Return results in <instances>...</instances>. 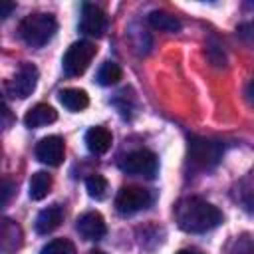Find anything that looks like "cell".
<instances>
[{
  "mask_svg": "<svg viewBox=\"0 0 254 254\" xmlns=\"http://www.w3.org/2000/svg\"><path fill=\"white\" fill-rule=\"evenodd\" d=\"M175 220L181 230L202 234L222 222V212L200 196H185L175 204Z\"/></svg>",
  "mask_w": 254,
  "mask_h": 254,
  "instance_id": "6da1fadb",
  "label": "cell"
},
{
  "mask_svg": "<svg viewBox=\"0 0 254 254\" xmlns=\"http://www.w3.org/2000/svg\"><path fill=\"white\" fill-rule=\"evenodd\" d=\"M58 30V22L52 14H44V12H34V14H28L22 22H20V38L32 46V48H42L46 46L54 34Z\"/></svg>",
  "mask_w": 254,
  "mask_h": 254,
  "instance_id": "7a4b0ae2",
  "label": "cell"
},
{
  "mask_svg": "<svg viewBox=\"0 0 254 254\" xmlns=\"http://www.w3.org/2000/svg\"><path fill=\"white\" fill-rule=\"evenodd\" d=\"M95 54H97L95 44H91V42H87V40L73 42V44L67 48V52L64 54V60H62L65 75H69V77L81 75V73L89 67V64H91V60L95 58Z\"/></svg>",
  "mask_w": 254,
  "mask_h": 254,
  "instance_id": "3957f363",
  "label": "cell"
},
{
  "mask_svg": "<svg viewBox=\"0 0 254 254\" xmlns=\"http://www.w3.org/2000/svg\"><path fill=\"white\" fill-rule=\"evenodd\" d=\"M121 171L127 175H135V177H145V179H153L159 171V159L153 151L147 149H137L127 153L121 163H119Z\"/></svg>",
  "mask_w": 254,
  "mask_h": 254,
  "instance_id": "277c9868",
  "label": "cell"
},
{
  "mask_svg": "<svg viewBox=\"0 0 254 254\" xmlns=\"http://www.w3.org/2000/svg\"><path fill=\"white\" fill-rule=\"evenodd\" d=\"M153 204V192L145 187H123L115 196V208L119 214H135Z\"/></svg>",
  "mask_w": 254,
  "mask_h": 254,
  "instance_id": "5b68a950",
  "label": "cell"
},
{
  "mask_svg": "<svg viewBox=\"0 0 254 254\" xmlns=\"http://www.w3.org/2000/svg\"><path fill=\"white\" fill-rule=\"evenodd\" d=\"M222 157V147L216 141L202 139V137H190L189 139V161L198 169H210L214 167Z\"/></svg>",
  "mask_w": 254,
  "mask_h": 254,
  "instance_id": "8992f818",
  "label": "cell"
},
{
  "mask_svg": "<svg viewBox=\"0 0 254 254\" xmlns=\"http://www.w3.org/2000/svg\"><path fill=\"white\" fill-rule=\"evenodd\" d=\"M38 85V67L34 64H22L20 69L6 81V93L10 97L26 99Z\"/></svg>",
  "mask_w": 254,
  "mask_h": 254,
  "instance_id": "52a82bcc",
  "label": "cell"
},
{
  "mask_svg": "<svg viewBox=\"0 0 254 254\" xmlns=\"http://www.w3.org/2000/svg\"><path fill=\"white\" fill-rule=\"evenodd\" d=\"M109 28V18L107 14L95 6V4H89L85 2L81 6V16H79V30L85 34V36H93V38H101Z\"/></svg>",
  "mask_w": 254,
  "mask_h": 254,
  "instance_id": "ba28073f",
  "label": "cell"
},
{
  "mask_svg": "<svg viewBox=\"0 0 254 254\" xmlns=\"http://www.w3.org/2000/svg\"><path fill=\"white\" fill-rule=\"evenodd\" d=\"M64 153H65V145H64V139L60 135H48V137L40 139L36 145L38 161H42L44 165H50V167L62 165Z\"/></svg>",
  "mask_w": 254,
  "mask_h": 254,
  "instance_id": "9c48e42d",
  "label": "cell"
},
{
  "mask_svg": "<svg viewBox=\"0 0 254 254\" xmlns=\"http://www.w3.org/2000/svg\"><path fill=\"white\" fill-rule=\"evenodd\" d=\"M75 230L85 240H101L107 232V226H105V220L99 212L89 210V212H83L75 220Z\"/></svg>",
  "mask_w": 254,
  "mask_h": 254,
  "instance_id": "30bf717a",
  "label": "cell"
},
{
  "mask_svg": "<svg viewBox=\"0 0 254 254\" xmlns=\"http://www.w3.org/2000/svg\"><path fill=\"white\" fill-rule=\"evenodd\" d=\"M22 228L12 218H0V254L16 252L22 246Z\"/></svg>",
  "mask_w": 254,
  "mask_h": 254,
  "instance_id": "8fae6325",
  "label": "cell"
},
{
  "mask_svg": "<svg viewBox=\"0 0 254 254\" xmlns=\"http://www.w3.org/2000/svg\"><path fill=\"white\" fill-rule=\"evenodd\" d=\"M62 220H64V208H62V204H52V206L40 210V214L36 216L34 226H36V232L38 234H50V232H54L62 224Z\"/></svg>",
  "mask_w": 254,
  "mask_h": 254,
  "instance_id": "7c38bea8",
  "label": "cell"
},
{
  "mask_svg": "<svg viewBox=\"0 0 254 254\" xmlns=\"http://www.w3.org/2000/svg\"><path fill=\"white\" fill-rule=\"evenodd\" d=\"M58 119V111L48 105V103H38L34 107L28 109V113L24 115V123L32 129H38V127H44V125H50Z\"/></svg>",
  "mask_w": 254,
  "mask_h": 254,
  "instance_id": "4fadbf2b",
  "label": "cell"
},
{
  "mask_svg": "<svg viewBox=\"0 0 254 254\" xmlns=\"http://www.w3.org/2000/svg\"><path fill=\"white\" fill-rule=\"evenodd\" d=\"M111 143H113V137L105 127L97 125L85 133V145L93 155H105L111 149Z\"/></svg>",
  "mask_w": 254,
  "mask_h": 254,
  "instance_id": "5bb4252c",
  "label": "cell"
},
{
  "mask_svg": "<svg viewBox=\"0 0 254 254\" xmlns=\"http://www.w3.org/2000/svg\"><path fill=\"white\" fill-rule=\"evenodd\" d=\"M58 97H60V103L69 111H83L89 105L87 93L79 87H65L58 93Z\"/></svg>",
  "mask_w": 254,
  "mask_h": 254,
  "instance_id": "9a60e30c",
  "label": "cell"
},
{
  "mask_svg": "<svg viewBox=\"0 0 254 254\" xmlns=\"http://www.w3.org/2000/svg\"><path fill=\"white\" fill-rule=\"evenodd\" d=\"M149 24L155 28V30H161V32H169V34H175L181 30V22L177 16L165 12V10H153L149 14Z\"/></svg>",
  "mask_w": 254,
  "mask_h": 254,
  "instance_id": "2e32d148",
  "label": "cell"
},
{
  "mask_svg": "<svg viewBox=\"0 0 254 254\" xmlns=\"http://www.w3.org/2000/svg\"><path fill=\"white\" fill-rule=\"evenodd\" d=\"M52 190V175H48L46 171H38L32 175L30 179V198L32 200H42L48 196V192Z\"/></svg>",
  "mask_w": 254,
  "mask_h": 254,
  "instance_id": "e0dca14e",
  "label": "cell"
},
{
  "mask_svg": "<svg viewBox=\"0 0 254 254\" xmlns=\"http://www.w3.org/2000/svg\"><path fill=\"white\" fill-rule=\"evenodd\" d=\"M123 71L119 67V64L115 62H103L101 67L97 69V83L101 85H115L121 79Z\"/></svg>",
  "mask_w": 254,
  "mask_h": 254,
  "instance_id": "ac0fdd59",
  "label": "cell"
},
{
  "mask_svg": "<svg viewBox=\"0 0 254 254\" xmlns=\"http://www.w3.org/2000/svg\"><path fill=\"white\" fill-rule=\"evenodd\" d=\"M85 189H87V194H89L91 198H95V200H103V198L107 196V189H109V185H107V179H105L103 175L93 173V175H89V177L85 179Z\"/></svg>",
  "mask_w": 254,
  "mask_h": 254,
  "instance_id": "d6986e66",
  "label": "cell"
},
{
  "mask_svg": "<svg viewBox=\"0 0 254 254\" xmlns=\"http://www.w3.org/2000/svg\"><path fill=\"white\" fill-rule=\"evenodd\" d=\"M40 254H75V244L67 238H54L42 246Z\"/></svg>",
  "mask_w": 254,
  "mask_h": 254,
  "instance_id": "ffe728a7",
  "label": "cell"
},
{
  "mask_svg": "<svg viewBox=\"0 0 254 254\" xmlns=\"http://www.w3.org/2000/svg\"><path fill=\"white\" fill-rule=\"evenodd\" d=\"M16 194V183L10 177H0V208H4Z\"/></svg>",
  "mask_w": 254,
  "mask_h": 254,
  "instance_id": "44dd1931",
  "label": "cell"
},
{
  "mask_svg": "<svg viewBox=\"0 0 254 254\" xmlns=\"http://www.w3.org/2000/svg\"><path fill=\"white\" fill-rule=\"evenodd\" d=\"M252 252H254L252 250V240L248 238V234H244L234 242V250L230 254H252Z\"/></svg>",
  "mask_w": 254,
  "mask_h": 254,
  "instance_id": "7402d4cb",
  "label": "cell"
},
{
  "mask_svg": "<svg viewBox=\"0 0 254 254\" xmlns=\"http://www.w3.org/2000/svg\"><path fill=\"white\" fill-rule=\"evenodd\" d=\"M12 121H14V115L10 113V109H8L4 103H0V129L10 127V125H12Z\"/></svg>",
  "mask_w": 254,
  "mask_h": 254,
  "instance_id": "603a6c76",
  "label": "cell"
},
{
  "mask_svg": "<svg viewBox=\"0 0 254 254\" xmlns=\"http://www.w3.org/2000/svg\"><path fill=\"white\" fill-rule=\"evenodd\" d=\"M16 10V4L14 2H8V0H0V20L8 18L12 12Z\"/></svg>",
  "mask_w": 254,
  "mask_h": 254,
  "instance_id": "cb8c5ba5",
  "label": "cell"
},
{
  "mask_svg": "<svg viewBox=\"0 0 254 254\" xmlns=\"http://www.w3.org/2000/svg\"><path fill=\"white\" fill-rule=\"evenodd\" d=\"M87 254H105V252H103V250H89Z\"/></svg>",
  "mask_w": 254,
  "mask_h": 254,
  "instance_id": "d4e9b609",
  "label": "cell"
},
{
  "mask_svg": "<svg viewBox=\"0 0 254 254\" xmlns=\"http://www.w3.org/2000/svg\"><path fill=\"white\" fill-rule=\"evenodd\" d=\"M177 254H194V252H190V250H179Z\"/></svg>",
  "mask_w": 254,
  "mask_h": 254,
  "instance_id": "484cf974",
  "label": "cell"
},
{
  "mask_svg": "<svg viewBox=\"0 0 254 254\" xmlns=\"http://www.w3.org/2000/svg\"><path fill=\"white\" fill-rule=\"evenodd\" d=\"M0 103H2V97H0Z\"/></svg>",
  "mask_w": 254,
  "mask_h": 254,
  "instance_id": "4316f807",
  "label": "cell"
}]
</instances>
